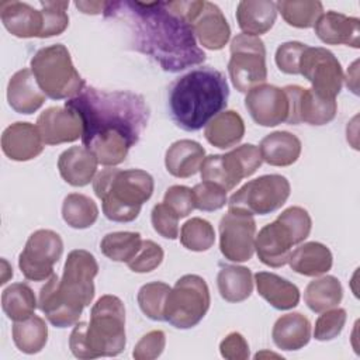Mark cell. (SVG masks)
<instances>
[{"instance_id": "83f0119b", "label": "cell", "mask_w": 360, "mask_h": 360, "mask_svg": "<svg viewBox=\"0 0 360 360\" xmlns=\"http://www.w3.org/2000/svg\"><path fill=\"white\" fill-rule=\"evenodd\" d=\"M332 262L333 257L328 246L319 242H305L291 250L287 263L298 274L318 277L330 270Z\"/></svg>"}, {"instance_id": "816d5d0a", "label": "cell", "mask_w": 360, "mask_h": 360, "mask_svg": "<svg viewBox=\"0 0 360 360\" xmlns=\"http://www.w3.org/2000/svg\"><path fill=\"white\" fill-rule=\"evenodd\" d=\"M1 264H3V277H1V281H0V284H6L7 283V276L6 274H8L10 277H13V269L8 266V263H7V260L6 259H3L1 260Z\"/></svg>"}, {"instance_id": "d590c367", "label": "cell", "mask_w": 360, "mask_h": 360, "mask_svg": "<svg viewBox=\"0 0 360 360\" xmlns=\"http://www.w3.org/2000/svg\"><path fill=\"white\" fill-rule=\"evenodd\" d=\"M276 8L284 21L295 28H311L323 14V6L318 0H280Z\"/></svg>"}, {"instance_id": "f35d334b", "label": "cell", "mask_w": 360, "mask_h": 360, "mask_svg": "<svg viewBox=\"0 0 360 360\" xmlns=\"http://www.w3.org/2000/svg\"><path fill=\"white\" fill-rule=\"evenodd\" d=\"M181 245L193 252H205L215 242L214 226L202 218L194 217L186 221L180 229Z\"/></svg>"}, {"instance_id": "681fc988", "label": "cell", "mask_w": 360, "mask_h": 360, "mask_svg": "<svg viewBox=\"0 0 360 360\" xmlns=\"http://www.w3.org/2000/svg\"><path fill=\"white\" fill-rule=\"evenodd\" d=\"M219 352L228 360H246L249 357V345L240 333L231 332L219 343Z\"/></svg>"}, {"instance_id": "836d02e7", "label": "cell", "mask_w": 360, "mask_h": 360, "mask_svg": "<svg viewBox=\"0 0 360 360\" xmlns=\"http://www.w3.org/2000/svg\"><path fill=\"white\" fill-rule=\"evenodd\" d=\"M13 340L17 349L27 354L41 352L48 340V326L38 315H31L13 325Z\"/></svg>"}, {"instance_id": "ee69618b", "label": "cell", "mask_w": 360, "mask_h": 360, "mask_svg": "<svg viewBox=\"0 0 360 360\" xmlns=\"http://www.w3.org/2000/svg\"><path fill=\"white\" fill-rule=\"evenodd\" d=\"M163 249L153 240H142L136 255L127 263L134 273H149L163 262Z\"/></svg>"}, {"instance_id": "e575fe53", "label": "cell", "mask_w": 360, "mask_h": 360, "mask_svg": "<svg viewBox=\"0 0 360 360\" xmlns=\"http://www.w3.org/2000/svg\"><path fill=\"white\" fill-rule=\"evenodd\" d=\"M37 298L32 288L25 283H14L1 292V308L8 319L17 322L34 315Z\"/></svg>"}, {"instance_id": "d6986e66", "label": "cell", "mask_w": 360, "mask_h": 360, "mask_svg": "<svg viewBox=\"0 0 360 360\" xmlns=\"http://www.w3.org/2000/svg\"><path fill=\"white\" fill-rule=\"evenodd\" d=\"M37 128L45 145H59L82 138L79 115L68 107H49L37 118Z\"/></svg>"}, {"instance_id": "44dd1931", "label": "cell", "mask_w": 360, "mask_h": 360, "mask_svg": "<svg viewBox=\"0 0 360 360\" xmlns=\"http://www.w3.org/2000/svg\"><path fill=\"white\" fill-rule=\"evenodd\" d=\"M314 28L316 37L323 44L360 46V21L356 17H347L330 10L316 20Z\"/></svg>"}, {"instance_id": "bcb514c9", "label": "cell", "mask_w": 360, "mask_h": 360, "mask_svg": "<svg viewBox=\"0 0 360 360\" xmlns=\"http://www.w3.org/2000/svg\"><path fill=\"white\" fill-rule=\"evenodd\" d=\"M307 45L298 41L281 44L276 51V65L287 75H300V59Z\"/></svg>"}, {"instance_id": "7bdbcfd3", "label": "cell", "mask_w": 360, "mask_h": 360, "mask_svg": "<svg viewBox=\"0 0 360 360\" xmlns=\"http://www.w3.org/2000/svg\"><path fill=\"white\" fill-rule=\"evenodd\" d=\"M347 319L343 308H330L322 312L315 322L314 338L319 342H328L340 335Z\"/></svg>"}, {"instance_id": "484cf974", "label": "cell", "mask_w": 360, "mask_h": 360, "mask_svg": "<svg viewBox=\"0 0 360 360\" xmlns=\"http://www.w3.org/2000/svg\"><path fill=\"white\" fill-rule=\"evenodd\" d=\"M276 3L270 0H242L236 7V21L243 34L259 37L276 22Z\"/></svg>"}, {"instance_id": "8fae6325", "label": "cell", "mask_w": 360, "mask_h": 360, "mask_svg": "<svg viewBox=\"0 0 360 360\" xmlns=\"http://www.w3.org/2000/svg\"><path fill=\"white\" fill-rule=\"evenodd\" d=\"M290 183L281 174H264L243 184L228 201L229 210L266 215L281 208L290 197Z\"/></svg>"}, {"instance_id": "f546056e", "label": "cell", "mask_w": 360, "mask_h": 360, "mask_svg": "<svg viewBox=\"0 0 360 360\" xmlns=\"http://www.w3.org/2000/svg\"><path fill=\"white\" fill-rule=\"evenodd\" d=\"M301 141L287 131L271 132L259 145L263 162L281 167L295 163L301 155Z\"/></svg>"}, {"instance_id": "e0dca14e", "label": "cell", "mask_w": 360, "mask_h": 360, "mask_svg": "<svg viewBox=\"0 0 360 360\" xmlns=\"http://www.w3.org/2000/svg\"><path fill=\"white\" fill-rule=\"evenodd\" d=\"M290 103L287 124L298 125L305 122L309 125H325L330 122L338 112L335 98H323L312 89H304L297 84L283 87Z\"/></svg>"}, {"instance_id": "f5cc1de1", "label": "cell", "mask_w": 360, "mask_h": 360, "mask_svg": "<svg viewBox=\"0 0 360 360\" xmlns=\"http://www.w3.org/2000/svg\"><path fill=\"white\" fill-rule=\"evenodd\" d=\"M262 356H270V357H280L278 354H276V353H269V352H260V353H257L256 356H255V359H260Z\"/></svg>"}, {"instance_id": "6da1fadb", "label": "cell", "mask_w": 360, "mask_h": 360, "mask_svg": "<svg viewBox=\"0 0 360 360\" xmlns=\"http://www.w3.org/2000/svg\"><path fill=\"white\" fill-rule=\"evenodd\" d=\"M103 14L124 22L132 49L152 58L165 72L176 73L205 60L180 0L107 1Z\"/></svg>"}, {"instance_id": "5bb4252c", "label": "cell", "mask_w": 360, "mask_h": 360, "mask_svg": "<svg viewBox=\"0 0 360 360\" xmlns=\"http://www.w3.org/2000/svg\"><path fill=\"white\" fill-rule=\"evenodd\" d=\"M300 75L323 98H335L340 93L345 79L340 62L329 49L308 45L300 59Z\"/></svg>"}, {"instance_id": "5b68a950", "label": "cell", "mask_w": 360, "mask_h": 360, "mask_svg": "<svg viewBox=\"0 0 360 360\" xmlns=\"http://www.w3.org/2000/svg\"><path fill=\"white\" fill-rule=\"evenodd\" d=\"M125 307L115 295L100 297L91 308L90 322H77L69 347L77 359L117 356L125 349Z\"/></svg>"}, {"instance_id": "277c9868", "label": "cell", "mask_w": 360, "mask_h": 360, "mask_svg": "<svg viewBox=\"0 0 360 360\" xmlns=\"http://www.w3.org/2000/svg\"><path fill=\"white\" fill-rule=\"evenodd\" d=\"M229 86L222 72L202 66L176 79L169 89V110L184 131L205 127L228 104Z\"/></svg>"}, {"instance_id": "f907efd6", "label": "cell", "mask_w": 360, "mask_h": 360, "mask_svg": "<svg viewBox=\"0 0 360 360\" xmlns=\"http://www.w3.org/2000/svg\"><path fill=\"white\" fill-rule=\"evenodd\" d=\"M75 6L84 14H101L105 10L107 1H75Z\"/></svg>"}, {"instance_id": "3957f363", "label": "cell", "mask_w": 360, "mask_h": 360, "mask_svg": "<svg viewBox=\"0 0 360 360\" xmlns=\"http://www.w3.org/2000/svg\"><path fill=\"white\" fill-rule=\"evenodd\" d=\"M98 273L96 257L75 249L68 255L62 277L52 274L39 291L38 308L55 328H68L79 322L86 307L94 298V277Z\"/></svg>"}, {"instance_id": "4dcf8cb0", "label": "cell", "mask_w": 360, "mask_h": 360, "mask_svg": "<svg viewBox=\"0 0 360 360\" xmlns=\"http://www.w3.org/2000/svg\"><path fill=\"white\" fill-rule=\"evenodd\" d=\"M245 135V122L233 110H225L217 114L204 129L205 139L215 148L228 149L242 141Z\"/></svg>"}, {"instance_id": "60d3db41", "label": "cell", "mask_w": 360, "mask_h": 360, "mask_svg": "<svg viewBox=\"0 0 360 360\" xmlns=\"http://www.w3.org/2000/svg\"><path fill=\"white\" fill-rule=\"evenodd\" d=\"M44 14V30L41 38H49L62 34L69 25L66 13L69 1H39Z\"/></svg>"}, {"instance_id": "8d00e7d4", "label": "cell", "mask_w": 360, "mask_h": 360, "mask_svg": "<svg viewBox=\"0 0 360 360\" xmlns=\"http://www.w3.org/2000/svg\"><path fill=\"white\" fill-rule=\"evenodd\" d=\"M62 218L75 229H86L98 218L97 204L87 195L70 193L62 202Z\"/></svg>"}, {"instance_id": "7dc6e473", "label": "cell", "mask_w": 360, "mask_h": 360, "mask_svg": "<svg viewBox=\"0 0 360 360\" xmlns=\"http://www.w3.org/2000/svg\"><path fill=\"white\" fill-rule=\"evenodd\" d=\"M163 202L172 208L179 218H186L195 208L193 190L186 186H172L166 190Z\"/></svg>"}, {"instance_id": "52a82bcc", "label": "cell", "mask_w": 360, "mask_h": 360, "mask_svg": "<svg viewBox=\"0 0 360 360\" xmlns=\"http://www.w3.org/2000/svg\"><path fill=\"white\" fill-rule=\"evenodd\" d=\"M31 70L41 90L52 100L73 98L86 87L68 48L62 44L37 51L31 59Z\"/></svg>"}, {"instance_id": "ac0fdd59", "label": "cell", "mask_w": 360, "mask_h": 360, "mask_svg": "<svg viewBox=\"0 0 360 360\" xmlns=\"http://www.w3.org/2000/svg\"><path fill=\"white\" fill-rule=\"evenodd\" d=\"M245 107L252 120L262 127H276L285 122L290 112V103L284 89L267 83L248 91Z\"/></svg>"}, {"instance_id": "4fadbf2b", "label": "cell", "mask_w": 360, "mask_h": 360, "mask_svg": "<svg viewBox=\"0 0 360 360\" xmlns=\"http://www.w3.org/2000/svg\"><path fill=\"white\" fill-rule=\"evenodd\" d=\"M180 7L191 24L198 42L211 51L222 49L231 38V27L221 8L205 0H180Z\"/></svg>"}, {"instance_id": "1f68e13d", "label": "cell", "mask_w": 360, "mask_h": 360, "mask_svg": "<svg viewBox=\"0 0 360 360\" xmlns=\"http://www.w3.org/2000/svg\"><path fill=\"white\" fill-rule=\"evenodd\" d=\"M253 274L245 266H224L217 276L219 295L228 302H242L248 300L253 292Z\"/></svg>"}, {"instance_id": "ab89813d", "label": "cell", "mask_w": 360, "mask_h": 360, "mask_svg": "<svg viewBox=\"0 0 360 360\" xmlns=\"http://www.w3.org/2000/svg\"><path fill=\"white\" fill-rule=\"evenodd\" d=\"M170 287L162 281L143 284L138 291V304L143 315L152 321H165V305Z\"/></svg>"}, {"instance_id": "4316f807", "label": "cell", "mask_w": 360, "mask_h": 360, "mask_svg": "<svg viewBox=\"0 0 360 360\" xmlns=\"http://www.w3.org/2000/svg\"><path fill=\"white\" fill-rule=\"evenodd\" d=\"M256 288L273 308L285 311L292 309L300 302V290L291 281L269 271H257L255 276Z\"/></svg>"}, {"instance_id": "7402d4cb", "label": "cell", "mask_w": 360, "mask_h": 360, "mask_svg": "<svg viewBox=\"0 0 360 360\" xmlns=\"http://www.w3.org/2000/svg\"><path fill=\"white\" fill-rule=\"evenodd\" d=\"M0 18L4 28L18 38H41L44 30V14L22 1H3L0 4Z\"/></svg>"}, {"instance_id": "f1b7e54d", "label": "cell", "mask_w": 360, "mask_h": 360, "mask_svg": "<svg viewBox=\"0 0 360 360\" xmlns=\"http://www.w3.org/2000/svg\"><path fill=\"white\" fill-rule=\"evenodd\" d=\"M271 338L281 350H300L311 339V322L300 312L281 315L273 325Z\"/></svg>"}, {"instance_id": "d6a6232c", "label": "cell", "mask_w": 360, "mask_h": 360, "mask_svg": "<svg viewBox=\"0 0 360 360\" xmlns=\"http://www.w3.org/2000/svg\"><path fill=\"white\" fill-rule=\"evenodd\" d=\"M343 298L340 281L333 276H322L308 283L304 291V301L312 312L321 314L335 308Z\"/></svg>"}, {"instance_id": "30bf717a", "label": "cell", "mask_w": 360, "mask_h": 360, "mask_svg": "<svg viewBox=\"0 0 360 360\" xmlns=\"http://www.w3.org/2000/svg\"><path fill=\"white\" fill-rule=\"evenodd\" d=\"M228 73L233 87L240 93L263 84L267 79L264 42L259 37L238 34L231 42Z\"/></svg>"}, {"instance_id": "2e32d148", "label": "cell", "mask_w": 360, "mask_h": 360, "mask_svg": "<svg viewBox=\"0 0 360 360\" xmlns=\"http://www.w3.org/2000/svg\"><path fill=\"white\" fill-rule=\"evenodd\" d=\"M304 239L278 215L276 221L264 225L255 238V250L259 260L269 267H281L288 262L294 245Z\"/></svg>"}, {"instance_id": "9c48e42d", "label": "cell", "mask_w": 360, "mask_h": 360, "mask_svg": "<svg viewBox=\"0 0 360 360\" xmlns=\"http://www.w3.org/2000/svg\"><path fill=\"white\" fill-rule=\"evenodd\" d=\"M263 159L256 145L243 143L225 155H210L204 158L200 173L202 181H211L231 191L245 177L252 176Z\"/></svg>"}, {"instance_id": "7a4b0ae2", "label": "cell", "mask_w": 360, "mask_h": 360, "mask_svg": "<svg viewBox=\"0 0 360 360\" xmlns=\"http://www.w3.org/2000/svg\"><path fill=\"white\" fill-rule=\"evenodd\" d=\"M83 125L82 142L103 166L122 163L128 150L141 139L149 121L143 96L125 90L105 91L86 86L65 101Z\"/></svg>"}, {"instance_id": "74e56055", "label": "cell", "mask_w": 360, "mask_h": 360, "mask_svg": "<svg viewBox=\"0 0 360 360\" xmlns=\"http://www.w3.org/2000/svg\"><path fill=\"white\" fill-rule=\"evenodd\" d=\"M141 243L142 238L138 232L120 231L107 233L100 242V249L110 260L128 263L139 250Z\"/></svg>"}, {"instance_id": "7c38bea8", "label": "cell", "mask_w": 360, "mask_h": 360, "mask_svg": "<svg viewBox=\"0 0 360 360\" xmlns=\"http://www.w3.org/2000/svg\"><path fill=\"white\" fill-rule=\"evenodd\" d=\"M63 253V242L59 233L51 229L32 232L18 256V267L22 276L31 281H46L53 274V266Z\"/></svg>"}, {"instance_id": "cb8c5ba5", "label": "cell", "mask_w": 360, "mask_h": 360, "mask_svg": "<svg viewBox=\"0 0 360 360\" xmlns=\"http://www.w3.org/2000/svg\"><path fill=\"white\" fill-rule=\"evenodd\" d=\"M96 156L84 146H72L58 159L60 177L73 187H83L93 181L97 172Z\"/></svg>"}, {"instance_id": "ffe728a7", "label": "cell", "mask_w": 360, "mask_h": 360, "mask_svg": "<svg viewBox=\"0 0 360 360\" xmlns=\"http://www.w3.org/2000/svg\"><path fill=\"white\" fill-rule=\"evenodd\" d=\"M1 149L8 159L27 162L42 152L44 141L37 125L18 121L3 131Z\"/></svg>"}, {"instance_id": "b9f144b4", "label": "cell", "mask_w": 360, "mask_h": 360, "mask_svg": "<svg viewBox=\"0 0 360 360\" xmlns=\"http://www.w3.org/2000/svg\"><path fill=\"white\" fill-rule=\"evenodd\" d=\"M194 205L200 211H217L221 210L226 202V191L211 181H201L193 188Z\"/></svg>"}, {"instance_id": "ba28073f", "label": "cell", "mask_w": 360, "mask_h": 360, "mask_svg": "<svg viewBox=\"0 0 360 360\" xmlns=\"http://www.w3.org/2000/svg\"><path fill=\"white\" fill-rule=\"evenodd\" d=\"M210 304L205 280L197 274H184L167 294L165 321L177 329H190L205 316Z\"/></svg>"}, {"instance_id": "9a60e30c", "label": "cell", "mask_w": 360, "mask_h": 360, "mask_svg": "<svg viewBox=\"0 0 360 360\" xmlns=\"http://www.w3.org/2000/svg\"><path fill=\"white\" fill-rule=\"evenodd\" d=\"M256 221L253 215L229 210L219 221V249L225 259L248 262L255 253Z\"/></svg>"}, {"instance_id": "8992f818", "label": "cell", "mask_w": 360, "mask_h": 360, "mask_svg": "<svg viewBox=\"0 0 360 360\" xmlns=\"http://www.w3.org/2000/svg\"><path fill=\"white\" fill-rule=\"evenodd\" d=\"M153 177L141 169L105 167L93 179L94 194L101 200L105 218L131 222L138 218L142 204L153 194Z\"/></svg>"}, {"instance_id": "d4e9b609", "label": "cell", "mask_w": 360, "mask_h": 360, "mask_svg": "<svg viewBox=\"0 0 360 360\" xmlns=\"http://www.w3.org/2000/svg\"><path fill=\"white\" fill-rule=\"evenodd\" d=\"M205 158V149L195 141L180 139L173 142L165 155L166 170L179 179L194 176Z\"/></svg>"}, {"instance_id": "f6af8a7d", "label": "cell", "mask_w": 360, "mask_h": 360, "mask_svg": "<svg viewBox=\"0 0 360 360\" xmlns=\"http://www.w3.org/2000/svg\"><path fill=\"white\" fill-rule=\"evenodd\" d=\"M179 215L165 202H159L152 208V226L160 236L166 239H176L179 236Z\"/></svg>"}, {"instance_id": "c3c4849f", "label": "cell", "mask_w": 360, "mask_h": 360, "mask_svg": "<svg viewBox=\"0 0 360 360\" xmlns=\"http://www.w3.org/2000/svg\"><path fill=\"white\" fill-rule=\"evenodd\" d=\"M166 346V336L163 330H150L143 335L135 345L132 356L136 360H153L163 353Z\"/></svg>"}, {"instance_id": "603a6c76", "label": "cell", "mask_w": 360, "mask_h": 360, "mask_svg": "<svg viewBox=\"0 0 360 360\" xmlns=\"http://www.w3.org/2000/svg\"><path fill=\"white\" fill-rule=\"evenodd\" d=\"M45 93L41 90L31 69L24 68L15 72L7 84L8 105L18 114H32L45 103Z\"/></svg>"}]
</instances>
